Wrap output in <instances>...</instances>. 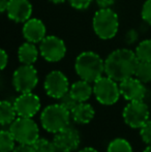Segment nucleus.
<instances>
[{"instance_id":"nucleus-1","label":"nucleus","mask_w":151,"mask_h":152,"mask_svg":"<svg viewBox=\"0 0 151 152\" xmlns=\"http://www.w3.org/2000/svg\"><path fill=\"white\" fill-rule=\"evenodd\" d=\"M138 60L136 53L129 49H117L108 55L105 60V74L116 82L135 76Z\"/></svg>"},{"instance_id":"nucleus-2","label":"nucleus","mask_w":151,"mask_h":152,"mask_svg":"<svg viewBox=\"0 0 151 152\" xmlns=\"http://www.w3.org/2000/svg\"><path fill=\"white\" fill-rule=\"evenodd\" d=\"M75 69L82 80L94 83L105 74V60L97 53L86 51L76 58Z\"/></svg>"},{"instance_id":"nucleus-3","label":"nucleus","mask_w":151,"mask_h":152,"mask_svg":"<svg viewBox=\"0 0 151 152\" xmlns=\"http://www.w3.org/2000/svg\"><path fill=\"white\" fill-rule=\"evenodd\" d=\"M71 118V112L60 104H53L46 107L40 114L42 128L52 134H56L69 126Z\"/></svg>"},{"instance_id":"nucleus-4","label":"nucleus","mask_w":151,"mask_h":152,"mask_svg":"<svg viewBox=\"0 0 151 152\" xmlns=\"http://www.w3.org/2000/svg\"><path fill=\"white\" fill-rule=\"evenodd\" d=\"M92 26L95 34L101 39H111L117 34L119 29L118 15L108 8H99L94 14Z\"/></svg>"},{"instance_id":"nucleus-5","label":"nucleus","mask_w":151,"mask_h":152,"mask_svg":"<svg viewBox=\"0 0 151 152\" xmlns=\"http://www.w3.org/2000/svg\"><path fill=\"white\" fill-rule=\"evenodd\" d=\"M9 130L19 144L33 145L39 138V128L32 118L19 117L10 124Z\"/></svg>"},{"instance_id":"nucleus-6","label":"nucleus","mask_w":151,"mask_h":152,"mask_svg":"<svg viewBox=\"0 0 151 152\" xmlns=\"http://www.w3.org/2000/svg\"><path fill=\"white\" fill-rule=\"evenodd\" d=\"M110 77H101L93 83V94L96 100L105 106H112L118 102L120 97V87Z\"/></svg>"},{"instance_id":"nucleus-7","label":"nucleus","mask_w":151,"mask_h":152,"mask_svg":"<svg viewBox=\"0 0 151 152\" xmlns=\"http://www.w3.org/2000/svg\"><path fill=\"white\" fill-rule=\"evenodd\" d=\"M124 122L131 128H141L149 120V108L143 100L129 102L123 109Z\"/></svg>"},{"instance_id":"nucleus-8","label":"nucleus","mask_w":151,"mask_h":152,"mask_svg":"<svg viewBox=\"0 0 151 152\" xmlns=\"http://www.w3.org/2000/svg\"><path fill=\"white\" fill-rule=\"evenodd\" d=\"M38 83L37 70L33 65L23 64L14 72L12 85L14 88L20 93L31 92Z\"/></svg>"},{"instance_id":"nucleus-9","label":"nucleus","mask_w":151,"mask_h":152,"mask_svg":"<svg viewBox=\"0 0 151 152\" xmlns=\"http://www.w3.org/2000/svg\"><path fill=\"white\" fill-rule=\"evenodd\" d=\"M39 53L44 60L49 62H58L64 58L66 54V46L58 36L47 35L40 42Z\"/></svg>"},{"instance_id":"nucleus-10","label":"nucleus","mask_w":151,"mask_h":152,"mask_svg":"<svg viewBox=\"0 0 151 152\" xmlns=\"http://www.w3.org/2000/svg\"><path fill=\"white\" fill-rule=\"evenodd\" d=\"M44 87L46 93L53 98L59 99L69 91V82L67 77L60 70H53L47 75Z\"/></svg>"},{"instance_id":"nucleus-11","label":"nucleus","mask_w":151,"mask_h":152,"mask_svg":"<svg viewBox=\"0 0 151 152\" xmlns=\"http://www.w3.org/2000/svg\"><path fill=\"white\" fill-rule=\"evenodd\" d=\"M53 143L57 152H74L80 146V132L75 127L69 125L55 134Z\"/></svg>"},{"instance_id":"nucleus-12","label":"nucleus","mask_w":151,"mask_h":152,"mask_svg":"<svg viewBox=\"0 0 151 152\" xmlns=\"http://www.w3.org/2000/svg\"><path fill=\"white\" fill-rule=\"evenodd\" d=\"M15 109L19 117L32 118L40 109V99L32 92L21 93L14 102Z\"/></svg>"},{"instance_id":"nucleus-13","label":"nucleus","mask_w":151,"mask_h":152,"mask_svg":"<svg viewBox=\"0 0 151 152\" xmlns=\"http://www.w3.org/2000/svg\"><path fill=\"white\" fill-rule=\"evenodd\" d=\"M119 87H120L121 96H123L128 102L143 100L146 95L145 85L136 77L125 79L124 81L120 82Z\"/></svg>"},{"instance_id":"nucleus-14","label":"nucleus","mask_w":151,"mask_h":152,"mask_svg":"<svg viewBox=\"0 0 151 152\" xmlns=\"http://www.w3.org/2000/svg\"><path fill=\"white\" fill-rule=\"evenodd\" d=\"M5 12L14 22L25 23L31 18L32 4L29 0H9Z\"/></svg>"},{"instance_id":"nucleus-15","label":"nucleus","mask_w":151,"mask_h":152,"mask_svg":"<svg viewBox=\"0 0 151 152\" xmlns=\"http://www.w3.org/2000/svg\"><path fill=\"white\" fill-rule=\"evenodd\" d=\"M46 32L47 29L44 22L36 18H30L28 21H26L22 29V33L25 39L33 44L42 42L47 36Z\"/></svg>"},{"instance_id":"nucleus-16","label":"nucleus","mask_w":151,"mask_h":152,"mask_svg":"<svg viewBox=\"0 0 151 152\" xmlns=\"http://www.w3.org/2000/svg\"><path fill=\"white\" fill-rule=\"evenodd\" d=\"M71 119L78 124H87L93 119L95 111L90 104L79 102L71 112Z\"/></svg>"},{"instance_id":"nucleus-17","label":"nucleus","mask_w":151,"mask_h":152,"mask_svg":"<svg viewBox=\"0 0 151 152\" xmlns=\"http://www.w3.org/2000/svg\"><path fill=\"white\" fill-rule=\"evenodd\" d=\"M69 92L78 102H85L92 95L93 86H91L90 82L81 79L80 81H77L74 84H71Z\"/></svg>"},{"instance_id":"nucleus-18","label":"nucleus","mask_w":151,"mask_h":152,"mask_svg":"<svg viewBox=\"0 0 151 152\" xmlns=\"http://www.w3.org/2000/svg\"><path fill=\"white\" fill-rule=\"evenodd\" d=\"M38 53L35 44L30 42H26L20 46L18 50V58L22 64L26 65H33L35 61L37 60Z\"/></svg>"},{"instance_id":"nucleus-19","label":"nucleus","mask_w":151,"mask_h":152,"mask_svg":"<svg viewBox=\"0 0 151 152\" xmlns=\"http://www.w3.org/2000/svg\"><path fill=\"white\" fill-rule=\"evenodd\" d=\"M17 111L14 104H10L7 100H2L0 102V123L1 125H8L16 120Z\"/></svg>"},{"instance_id":"nucleus-20","label":"nucleus","mask_w":151,"mask_h":152,"mask_svg":"<svg viewBox=\"0 0 151 152\" xmlns=\"http://www.w3.org/2000/svg\"><path fill=\"white\" fill-rule=\"evenodd\" d=\"M16 139L9 129H2L0 132V152H12L16 147Z\"/></svg>"},{"instance_id":"nucleus-21","label":"nucleus","mask_w":151,"mask_h":152,"mask_svg":"<svg viewBox=\"0 0 151 152\" xmlns=\"http://www.w3.org/2000/svg\"><path fill=\"white\" fill-rule=\"evenodd\" d=\"M135 77L139 79L141 82L150 83L151 82V62L139 61L135 70Z\"/></svg>"},{"instance_id":"nucleus-22","label":"nucleus","mask_w":151,"mask_h":152,"mask_svg":"<svg viewBox=\"0 0 151 152\" xmlns=\"http://www.w3.org/2000/svg\"><path fill=\"white\" fill-rule=\"evenodd\" d=\"M135 53L139 61L151 62V39H145L140 42Z\"/></svg>"},{"instance_id":"nucleus-23","label":"nucleus","mask_w":151,"mask_h":152,"mask_svg":"<svg viewBox=\"0 0 151 152\" xmlns=\"http://www.w3.org/2000/svg\"><path fill=\"white\" fill-rule=\"evenodd\" d=\"M107 152H133V147L125 139L116 138L109 143Z\"/></svg>"},{"instance_id":"nucleus-24","label":"nucleus","mask_w":151,"mask_h":152,"mask_svg":"<svg viewBox=\"0 0 151 152\" xmlns=\"http://www.w3.org/2000/svg\"><path fill=\"white\" fill-rule=\"evenodd\" d=\"M34 152H57L53 141L47 140L44 138H38L36 142L33 144Z\"/></svg>"},{"instance_id":"nucleus-25","label":"nucleus","mask_w":151,"mask_h":152,"mask_svg":"<svg viewBox=\"0 0 151 152\" xmlns=\"http://www.w3.org/2000/svg\"><path fill=\"white\" fill-rule=\"evenodd\" d=\"M59 104H60L62 107H64L66 110H69V112H71L73 109L75 108L79 102H77L75 98H74V96L71 95V92L69 91L67 93H65L62 97L59 98Z\"/></svg>"},{"instance_id":"nucleus-26","label":"nucleus","mask_w":151,"mask_h":152,"mask_svg":"<svg viewBox=\"0 0 151 152\" xmlns=\"http://www.w3.org/2000/svg\"><path fill=\"white\" fill-rule=\"evenodd\" d=\"M140 136L144 143L151 145V120H148L140 128Z\"/></svg>"},{"instance_id":"nucleus-27","label":"nucleus","mask_w":151,"mask_h":152,"mask_svg":"<svg viewBox=\"0 0 151 152\" xmlns=\"http://www.w3.org/2000/svg\"><path fill=\"white\" fill-rule=\"evenodd\" d=\"M142 18L151 26V0H146L142 7Z\"/></svg>"},{"instance_id":"nucleus-28","label":"nucleus","mask_w":151,"mask_h":152,"mask_svg":"<svg viewBox=\"0 0 151 152\" xmlns=\"http://www.w3.org/2000/svg\"><path fill=\"white\" fill-rule=\"evenodd\" d=\"M69 2L74 8L82 10L88 8L92 0H69Z\"/></svg>"},{"instance_id":"nucleus-29","label":"nucleus","mask_w":151,"mask_h":152,"mask_svg":"<svg viewBox=\"0 0 151 152\" xmlns=\"http://www.w3.org/2000/svg\"><path fill=\"white\" fill-rule=\"evenodd\" d=\"M12 152H34V148L33 145L30 144H19L15 147Z\"/></svg>"},{"instance_id":"nucleus-30","label":"nucleus","mask_w":151,"mask_h":152,"mask_svg":"<svg viewBox=\"0 0 151 152\" xmlns=\"http://www.w3.org/2000/svg\"><path fill=\"white\" fill-rule=\"evenodd\" d=\"M8 63V55L5 52V50L0 51V66H1V69H4L6 67Z\"/></svg>"},{"instance_id":"nucleus-31","label":"nucleus","mask_w":151,"mask_h":152,"mask_svg":"<svg viewBox=\"0 0 151 152\" xmlns=\"http://www.w3.org/2000/svg\"><path fill=\"white\" fill-rule=\"evenodd\" d=\"M95 1L101 8H108L111 5H113L116 0H95Z\"/></svg>"},{"instance_id":"nucleus-32","label":"nucleus","mask_w":151,"mask_h":152,"mask_svg":"<svg viewBox=\"0 0 151 152\" xmlns=\"http://www.w3.org/2000/svg\"><path fill=\"white\" fill-rule=\"evenodd\" d=\"M8 1H9V0H0V10H1L2 12H6V8H7V5H8Z\"/></svg>"},{"instance_id":"nucleus-33","label":"nucleus","mask_w":151,"mask_h":152,"mask_svg":"<svg viewBox=\"0 0 151 152\" xmlns=\"http://www.w3.org/2000/svg\"><path fill=\"white\" fill-rule=\"evenodd\" d=\"M79 152H98L96 149H94L93 147H85L82 150H80Z\"/></svg>"},{"instance_id":"nucleus-34","label":"nucleus","mask_w":151,"mask_h":152,"mask_svg":"<svg viewBox=\"0 0 151 152\" xmlns=\"http://www.w3.org/2000/svg\"><path fill=\"white\" fill-rule=\"evenodd\" d=\"M52 3H55V4H60V3H63V2H65L66 0H50Z\"/></svg>"},{"instance_id":"nucleus-35","label":"nucleus","mask_w":151,"mask_h":152,"mask_svg":"<svg viewBox=\"0 0 151 152\" xmlns=\"http://www.w3.org/2000/svg\"><path fill=\"white\" fill-rule=\"evenodd\" d=\"M143 152H151V145H148V146L146 147L145 150H144Z\"/></svg>"}]
</instances>
